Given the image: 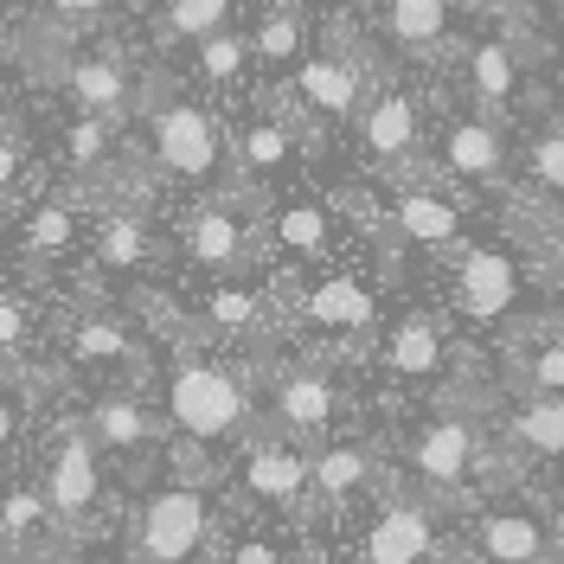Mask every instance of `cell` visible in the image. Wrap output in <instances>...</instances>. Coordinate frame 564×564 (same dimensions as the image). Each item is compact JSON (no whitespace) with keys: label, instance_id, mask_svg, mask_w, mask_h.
Listing matches in <instances>:
<instances>
[{"label":"cell","instance_id":"40","mask_svg":"<svg viewBox=\"0 0 564 564\" xmlns=\"http://www.w3.org/2000/svg\"><path fill=\"white\" fill-rule=\"evenodd\" d=\"M20 430H26V398H20V379H0V462L13 456Z\"/></svg>","mask_w":564,"mask_h":564},{"label":"cell","instance_id":"12","mask_svg":"<svg viewBox=\"0 0 564 564\" xmlns=\"http://www.w3.org/2000/svg\"><path fill=\"white\" fill-rule=\"evenodd\" d=\"M308 154V129L282 104H257L245 122H231V186L245 199H270Z\"/></svg>","mask_w":564,"mask_h":564},{"label":"cell","instance_id":"31","mask_svg":"<svg viewBox=\"0 0 564 564\" xmlns=\"http://www.w3.org/2000/svg\"><path fill=\"white\" fill-rule=\"evenodd\" d=\"M84 231H90V212L77 193H45L33 199V212L20 218V257L26 263H65L70 250L84 245Z\"/></svg>","mask_w":564,"mask_h":564},{"label":"cell","instance_id":"39","mask_svg":"<svg viewBox=\"0 0 564 564\" xmlns=\"http://www.w3.org/2000/svg\"><path fill=\"white\" fill-rule=\"evenodd\" d=\"M33 347V295L0 289V359H20Z\"/></svg>","mask_w":564,"mask_h":564},{"label":"cell","instance_id":"14","mask_svg":"<svg viewBox=\"0 0 564 564\" xmlns=\"http://www.w3.org/2000/svg\"><path fill=\"white\" fill-rule=\"evenodd\" d=\"M180 250L193 270L218 276H245L250 263L263 257V212L245 193H225V199H199L186 231H180Z\"/></svg>","mask_w":564,"mask_h":564},{"label":"cell","instance_id":"6","mask_svg":"<svg viewBox=\"0 0 564 564\" xmlns=\"http://www.w3.org/2000/svg\"><path fill=\"white\" fill-rule=\"evenodd\" d=\"M456 58V84L468 109H481L494 122H513L527 109V52H520V20H494V26H468Z\"/></svg>","mask_w":564,"mask_h":564},{"label":"cell","instance_id":"42","mask_svg":"<svg viewBox=\"0 0 564 564\" xmlns=\"http://www.w3.org/2000/svg\"><path fill=\"white\" fill-rule=\"evenodd\" d=\"M282 7H289V13H302V20H334L347 0H282Z\"/></svg>","mask_w":564,"mask_h":564},{"label":"cell","instance_id":"34","mask_svg":"<svg viewBox=\"0 0 564 564\" xmlns=\"http://www.w3.org/2000/svg\"><path fill=\"white\" fill-rule=\"evenodd\" d=\"M238 26V0H161L154 13V45L174 52V45H199V39Z\"/></svg>","mask_w":564,"mask_h":564},{"label":"cell","instance_id":"37","mask_svg":"<svg viewBox=\"0 0 564 564\" xmlns=\"http://www.w3.org/2000/svg\"><path fill=\"white\" fill-rule=\"evenodd\" d=\"M212 564H295V532L282 520H263V527H245V532H218V558Z\"/></svg>","mask_w":564,"mask_h":564},{"label":"cell","instance_id":"4","mask_svg":"<svg viewBox=\"0 0 564 564\" xmlns=\"http://www.w3.org/2000/svg\"><path fill=\"white\" fill-rule=\"evenodd\" d=\"M218 532H225V513H218V494L206 488V475H174L135 507L122 564H212Z\"/></svg>","mask_w":564,"mask_h":564},{"label":"cell","instance_id":"44","mask_svg":"<svg viewBox=\"0 0 564 564\" xmlns=\"http://www.w3.org/2000/svg\"><path fill=\"white\" fill-rule=\"evenodd\" d=\"M545 58H552V77L564 84V26H558L552 39H545Z\"/></svg>","mask_w":564,"mask_h":564},{"label":"cell","instance_id":"28","mask_svg":"<svg viewBox=\"0 0 564 564\" xmlns=\"http://www.w3.org/2000/svg\"><path fill=\"white\" fill-rule=\"evenodd\" d=\"M122 154H129L122 122H104V116H65L58 122V167H65L70 186H109Z\"/></svg>","mask_w":564,"mask_h":564},{"label":"cell","instance_id":"30","mask_svg":"<svg viewBox=\"0 0 564 564\" xmlns=\"http://www.w3.org/2000/svg\"><path fill=\"white\" fill-rule=\"evenodd\" d=\"M58 545H65V532L52 520L39 481H7V488H0V552L13 564H33V558H45V552H58Z\"/></svg>","mask_w":564,"mask_h":564},{"label":"cell","instance_id":"35","mask_svg":"<svg viewBox=\"0 0 564 564\" xmlns=\"http://www.w3.org/2000/svg\"><path fill=\"white\" fill-rule=\"evenodd\" d=\"M250 70H257V58H250V39L238 33V26H225V33H212V39L193 45V77H199L206 90H218V97L245 90Z\"/></svg>","mask_w":564,"mask_h":564},{"label":"cell","instance_id":"46","mask_svg":"<svg viewBox=\"0 0 564 564\" xmlns=\"http://www.w3.org/2000/svg\"><path fill=\"white\" fill-rule=\"evenodd\" d=\"M33 564H90V558H84V552H65V545H58V552H45V558H33Z\"/></svg>","mask_w":564,"mask_h":564},{"label":"cell","instance_id":"45","mask_svg":"<svg viewBox=\"0 0 564 564\" xmlns=\"http://www.w3.org/2000/svg\"><path fill=\"white\" fill-rule=\"evenodd\" d=\"M552 7H564V0H507L513 20H520V13H552Z\"/></svg>","mask_w":564,"mask_h":564},{"label":"cell","instance_id":"21","mask_svg":"<svg viewBox=\"0 0 564 564\" xmlns=\"http://www.w3.org/2000/svg\"><path fill=\"white\" fill-rule=\"evenodd\" d=\"M84 436H90V449L104 462H122V468H141V462L161 456V443H167V430H161V411L141 398L135 386H109L90 398V411H84Z\"/></svg>","mask_w":564,"mask_h":564},{"label":"cell","instance_id":"9","mask_svg":"<svg viewBox=\"0 0 564 564\" xmlns=\"http://www.w3.org/2000/svg\"><path fill=\"white\" fill-rule=\"evenodd\" d=\"M366 65H359V52L352 45H308V58L282 77V109L302 122V129H340L359 116L366 104Z\"/></svg>","mask_w":564,"mask_h":564},{"label":"cell","instance_id":"20","mask_svg":"<svg viewBox=\"0 0 564 564\" xmlns=\"http://www.w3.org/2000/svg\"><path fill=\"white\" fill-rule=\"evenodd\" d=\"M352 564H436L443 558V507L423 494H391L386 507L366 520Z\"/></svg>","mask_w":564,"mask_h":564},{"label":"cell","instance_id":"19","mask_svg":"<svg viewBox=\"0 0 564 564\" xmlns=\"http://www.w3.org/2000/svg\"><path fill=\"white\" fill-rule=\"evenodd\" d=\"M263 250H276L282 270H321L340 250V212L321 193H270L263 199Z\"/></svg>","mask_w":564,"mask_h":564},{"label":"cell","instance_id":"23","mask_svg":"<svg viewBox=\"0 0 564 564\" xmlns=\"http://www.w3.org/2000/svg\"><path fill=\"white\" fill-rule=\"evenodd\" d=\"M386 481V456L372 436H327L315 443V481H308V513H352L359 500Z\"/></svg>","mask_w":564,"mask_h":564},{"label":"cell","instance_id":"8","mask_svg":"<svg viewBox=\"0 0 564 564\" xmlns=\"http://www.w3.org/2000/svg\"><path fill=\"white\" fill-rule=\"evenodd\" d=\"M352 141H359V161L386 174V186L411 180L423 161V141H430V109L411 84H379L366 90V104L352 116Z\"/></svg>","mask_w":564,"mask_h":564},{"label":"cell","instance_id":"15","mask_svg":"<svg viewBox=\"0 0 564 564\" xmlns=\"http://www.w3.org/2000/svg\"><path fill=\"white\" fill-rule=\"evenodd\" d=\"M430 167H436L430 180H443L456 193L500 186V180H513V135H507V122H494L481 109H456L430 135Z\"/></svg>","mask_w":564,"mask_h":564},{"label":"cell","instance_id":"26","mask_svg":"<svg viewBox=\"0 0 564 564\" xmlns=\"http://www.w3.org/2000/svg\"><path fill=\"white\" fill-rule=\"evenodd\" d=\"M379 366H386L391 386H411V391L443 386V379H449V334H443V321L411 308V315L379 340Z\"/></svg>","mask_w":564,"mask_h":564},{"label":"cell","instance_id":"13","mask_svg":"<svg viewBox=\"0 0 564 564\" xmlns=\"http://www.w3.org/2000/svg\"><path fill=\"white\" fill-rule=\"evenodd\" d=\"M386 231L398 245L430 250V257H456V250L475 245V218L456 199V186H443L430 174H411V180H391L386 186Z\"/></svg>","mask_w":564,"mask_h":564},{"label":"cell","instance_id":"36","mask_svg":"<svg viewBox=\"0 0 564 564\" xmlns=\"http://www.w3.org/2000/svg\"><path fill=\"white\" fill-rule=\"evenodd\" d=\"M513 154H520V180L539 199H564V116L539 122L527 141H513Z\"/></svg>","mask_w":564,"mask_h":564},{"label":"cell","instance_id":"27","mask_svg":"<svg viewBox=\"0 0 564 564\" xmlns=\"http://www.w3.org/2000/svg\"><path fill=\"white\" fill-rule=\"evenodd\" d=\"M84 245H90V257H97V270H109V276H135V270H148L154 263V225H148V212L141 206H97V218H90V231H84Z\"/></svg>","mask_w":564,"mask_h":564},{"label":"cell","instance_id":"29","mask_svg":"<svg viewBox=\"0 0 564 564\" xmlns=\"http://www.w3.org/2000/svg\"><path fill=\"white\" fill-rule=\"evenodd\" d=\"M65 359L84 366V372H109L116 379V372H135L141 366V340L116 308H84L65 327Z\"/></svg>","mask_w":564,"mask_h":564},{"label":"cell","instance_id":"43","mask_svg":"<svg viewBox=\"0 0 564 564\" xmlns=\"http://www.w3.org/2000/svg\"><path fill=\"white\" fill-rule=\"evenodd\" d=\"M545 257L564 263V199H552V231H545Z\"/></svg>","mask_w":564,"mask_h":564},{"label":"cell","instance_id":"49","mask_svg":"<svg viewBox=\"0 0 564 564\" xmlns=\"http://www.w3.org/2000/svg\"><path fill=\"white\" fill-rule=\"evenodd\" d=\"M558 327H564V282H558Z\"/></svg>","mask_w":564,"mask_h":564},{"label":"cell","instance_id":"25","mask_svg":"<svg viewBox=\"0 0 564 564\" xmlns=\"http://www.w3.org/2000/svg\"><path fill=\"white\" fill-rule=\"evenodd\" d=\"M379 26L411 58H449L475 26V13L462 0H379Z\"/></svg>","mask_w":564,"mask_h":564},{"label":"cell","instance_id":"51","mask_svg":"<svg viewBox=\"0 0 564 564\" xmlns=\"http://www.w3.org/2000/svg\"><path fill=\"white\" fill-rule=\"evenodd\" d=\"M456 564H468V558H456Z\"/></svg>","mask_w":564,"mask_h":564},{"label":"cell","instance_id":"32","mask_svg":"<svg viewBox=\"0 0 564 564\" xmlns=\"http://www.w3.org/2000/svg\"><path fill=\"white\" fill-rule=\"evenodd\" d=\"M507 379L520 398H564V327H539L507 347Z\"/></svg>","mask_w":564,"mask_h":564},{"label":"cell","instance_id":"41","mask_svg":"<svg viewBox=\"0 0 564 564\" xmlns=\"http://www.w3.org/2000/svg\"><path fill=\"white\" fill-rule=\"evenodd\" d=\"M58 26H97V20H109L116 13V0H39Z\"/></svg>","mask_w":564,"mask_h":564},{"label":"cell","instance_id":"3","mask_svg":"<svg viewBox=\"0 0 564 564\" xmlns=\"http://www.w3.org/2000/svg\"><path fill=\"white\" fill-rule=\"evenodd\" d=\"M398 462H404V494H423V500H436V507L488 500V494L507 481V468L494 456L488 423L456 411V404L423 411L417 423H404Z\"/></svg>","mask_w":564,"mask_h":564},{"label":"cell","instance_id":"18","mask_svg":"<svg viewBox=\"0 0 564 564\" xmlns=\"http://www.w3.org/2000/svg\"><path fill=\"white\" fill-rule=\"evenodd\" d=\"M449 302H456V315L475 321V327L513 321L520 302H527V270H520V257L475 238L468 250L449 257Z\"/></svg>","mask_w":564,"mask_h":564},{"label":"cell","instance_id":"47","mask_svg":"<svg viewBox=\"0 0 564 564\" xmlns=\"http://www.w3.org/2000/svg\"><path fill=\"white\" fill-rule=\"evenodd\" d=\"M7 97H13V77H7V52H0V109H7Z\"/></svg>","mask_w":564,"mask_h":564},{"label":"cell","instance_id":"17","mask_svg":"<svg viewBox=\"0 0 564 564\" xmlns=\"http://www.w3.org/2000/svg\"><path fill=\"white\" fill-rule=\"evenodd\" d=\"M558 545V527L527 500H481L462 520V558L468 564H545Z\"/></svg>","mask_w":564,"mask_h":564},{"label":"cell","instance_id":"10","mask_svg":"<svg viewBox=\"0 0 564 564\" xmlns=\"http://www.w3.org/2000/svg\"><path fill=\"white\" fill-rule=\"evenodd\" d=\"M257 417L270 423L276 436L289 443H327L334 436V423H340V379H334V366H321V359H289L276 366L263 391H257Z\"/></svg>","mask_w":564,"mask_h":564},{"label":"cell","instance_id":"48","mask_svg":"<svg viewBox=\"0 0 564 564\" xmlns=\"http://www.w3.org/2000/svg\"><path fill=\"white\" fill-rule=\"evenodd\" d=\"M545 564H564V539H558V545H552V558H545Z\"/></svg>","mask_w":564,"mask_h":564},{"label":"cell","instance_id":"2","mask_svg":"<svg viewBox=\"0 0 564 564\" xmlns=\"http://www.w3.org/2000/svg\"><path fill=\"white\" fill-rule=\"evenodd\" d=\"M135 116H141V154H148L154 180L206 193V199L238 193L231 186V129L206 97H193L180 84H154V90H141Z\"/></svg>","mask_w":564,"mask_h":564},{"label":"cell","instance_id":"22","mask_svg":"<svg viewBox=\"0 0 564 564\" xmlns=\"http://www.w3.org/2000/svg\"><path fill=\"white\" fill-rule=\"evenodd\" d=\"M276 321V295L263 282H245V276H218L193 302V340L199 347H257Z\"/></svg>","mask_w":564,"mask_h":564},{"label":"cell","instance_id":"50","mask_svg":"<svg viewBox=\"0 0 564 564\" xmlns=\"http://www.w3.org/2000/svg\"><path fill=\"white\" fill-rule=\"evenodd\" d=\"M558 513H564V481H558Z\"/></svg>","mask_w":564,"mask_h":564},{"label":"cell","instance_id":"7","mask_svg":"<svg viewBox=\"0 0 564 564\" xmlns=\"http://www.w3.org/2000/svg\"><path fill=\"white\" fill-rule=\"evenodd\" d=\"M308 481H315V449L308 443L257 430L231 449V494L257 513H270V520H302L308 513Z\"/></svg>","mask_w":564,"mask_h":564},{"label":"cell","instance_id":"24","mask_svg":"<svg viewBox=\"0 0 564 564\" xmlns=\"http://www.w3.org/2000/svg\"><path fill=\"white\" fill-rule=\"evenodd\" d=\"M500 468H558L564 462V398H520L488 423Z\"/></svg>","mask_w":564,"mask_h":564},{"label":"cell","instance_id":"11","mask_svg":"<svg viewBox=\"0 0 564 564\" xmlns=\"http://www.w3.org/2000/svg\"><path fill=\"white\" fill-rule=\"evenodd\" d=\"M45 84L70 104V116H104V122H129L148 90L141 70L109 45H70L58 58H45Z\"/></svg>","mask_w":564,"mask_h":564},{"label":"cell","instance_id":"1","mask_svg":"<svg viewBox=\"0 0 564 564\" xmlns=\"http://www.w3.org/2000/svg\"><path fill=\"white\" fill-rule=\"evenodd\" d=\"M161 430H174L180 449H206L212 462H225L245 436H257V391L238 366H225L218 352L174 347V359L161 366V391H154Z\"/></svg>","mask_w":564,"mask_h":564},{"label":"cell","instance_id":"5","mask_svg":"<svg viewBox=\"0 0 564 564\" xmlns=\"http://www.w3.org/2000/svg\"><path fill=\"white\" fill-rule=\"evenodd\" d=\"M33 481H39V494H45V507H52L58 532L104 527V513H109V462L90 449L84 423H58V430L45 436Z\"/></svg>","mask_w":564,"mask_h":564},{"label":"cell","instance_id":"16","mask_svg":"<svg viewBox=\"0 0 564 564\" xmlns=\"http://www.w3.org/2000/svg\"><path fill=\"white\" fill-rule=\"evenodd\" d=\"M289 321L302 334H315V340L359 347L379 327V289L366 276H352V270H315V276L289 295Z\"/></svg>","mask_w":564,"mask_h":564},{"label":"cell","instance_id":"33","mask_svg":"<svg viewBox=\"0 0 564 564\" xmlns=\"http://www.w3.org/2000/svg\"><path fill=\"white\" fill-rule=\"evenodd\" d=\"M250 58L263 77H289V70L308 58V20L302 13H289L282 0H270L263 13H257V26H250Z\"/></svg>","mask_w":564,"mask_h":564},{"label":"cell","instance_id":"38","mask_svg":"<svg viewBox=\"0 0 564 564\" xmlns=\"http://www.w3.org/2000/svg\"><path fill=\"white\" fill-rule=\"evenodd\" d=\"M26 174H33V141L20 122H0V199H20Z\"/></svg>","mask_w":564,"mask_h":564}]
</instances>
